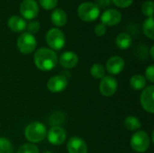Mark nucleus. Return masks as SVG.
<instances>
[{
  "instance_id": "20e7f679",
  "label": "nucleus",
  "mask_w": 154,
  "mask_h": 153,
  "mask_svg": "<svg viewBox=\"0 0 154 153\" xmlns=\"http://www.w3.org/2000/svg\"><path fill=\"white\" fill-rule=\"evenodd\" d=\"M100 14L99 6L91 2L82 3L78 8V14L79 18L85 22L95 21Z\"/></svg>"
},
{
  "instance_id": "393cba45",
  "label": "nucleus",
  "mask_w": 154,
  "mask_h": 153,
  "mask_svg": "<svg viewBox=\"0 0 154 153\" xmlns=\"http://www.w3.org/2000/svg\"><path fill=\"white\" fill-rule=\"evenodd\" d=\"M39 149L32 143L23 144L17 151V153H39Z\"/></svg>"
},
{
  "instance_id": "dca6fc26",
  "label": "nucleus",
  "mask_w": 154,
  "mask_h": 153,
  "mask_svg": "<svg viewBox=\"0 0 154 153\" xmlns=\"http://www.w3.org/2000/svg\"><path fill=\"white\" fill-rule=\"evenodd\" d=\"M8 27L15 32H23L26 28V23L23 18L17 16V15H13L8 19Z\"/></svg>"
},
{
  "instance_id": "72a5a7b5",
  "label": "nucleus",
  "mask_w": 154,
  "mask_h": 153,
  "mask_svg": "<svg viewBox=\"0 0 154 153\" xmlns=\"http://www.w3.org/2000/svg\"><path fill=\"white\" fill-rule=\"evenodd\" d=\"M43 153H52V152H51V151H45V152H43Z\"/></svg>"
},
{
  "instance_id": "b1692460",
  "label": "nucleus",
  "mask_w": 154,
  "mask_h": 153,
  "mask_svg": "<svg viewBox=\"0 0 154 153\" xmlns=\"http://www.w3.org/2000/svg\"><path fill=\"white\" fill-rule=\"evenodd\" d=\"M64 119H65V116L61 112H55V113H53V115L51 116H50L49 123L51 125L59 126L60 124H61L64 122Z\"/></svg>"
},
{
  "instance_id": "412c9836",
  "label": "nucleus",
  "mask_w": 154,
  "mask_h": 153,
  "mask_svg": "<svg viewBox=\"0 0 154 153\" xmlns=\"http://www.w3.org/2000/svg\"><path fill=\"white\" fill-rule=\"evenodd\" d=\"M90 74L94 78L102 79L105 77L106 69H105V68H104V66L102 64L95 63V64L92 65V67L90 69Z\"/></svg>"
},
{
  "instance_id": "4468645a",
  "label": "nucleus",
  "mask_w": 154,
  "mask_h": 153,
  "mask_svg": "<svg viewBox=\"0 0 154 153\" xmlns=\"http://www.w3.org/2000/svg\"><path fill=\"white\" fill-rule=\"evenodd\" d=\"M121 19V13L116 9H108L101 15V22L105 26H115L120 23Z\"/></svg>"
},
{
  "instance_id": "9b49d317",
  "label": "nucleus",
  "mask_w": 154,
  "mask_h": 153,
  "mask_svg": "<svg viewBox=\"0 0 154 153\" xmlns=\"http://www.w3.org/2000/svg\"><path fill=\"white\" fill-rule=\"evenodd\" d=\"M68 86V79L65 76L56 75L51 77L47 82L48 89L52 93H60Z\"/></svg>"
},
{
  "instance_id": "f8f14e48",
  "label": "nucleus",
  "mask_w": 154,
  "mask_h": 153,
  "mask_svg": "<svg viewBox=\"0 0 154 153\" xmlns=\"http://www.w3.org/2000/svg\"><path fill=\"white\" fill-rule=\"evenodd\" d=\"M67 150L69 153H88V145L81 137L73 136L68 141Z\"/></svg>"
},
{
  "instance_id": "2eb2a0df",
  "label": "nucleus",
  "mask_w": 154,
  "mask_h": 153,
  "mask_svg": "<svg viewBox=\"0 0 154 153\" xmlns=\"http://www.w3.org/2000/svg\"><path fill=\"white\" fill-rule=\"evenodd\" d=\"M79 62L78 55L73 51H66L60 55V64L65 69H73Z\"/></svg>"
},
{
  "instance_id": "7ed1b4c3",
  "label": "nucleus",
  "mask_w": 154,
  "mask_h": 153,
  "mask_svg": "<svg viewBox=\"0 0 154 153\" xmlns=\"http://www.w3.org/2000/svg\"><path fill=\"white\" fill-rule=\"evenodd\" d=\"M151 144L149 134L144 131H136L130 140L132 149L136 152H145Z\"/></svg>"
},
{
  "instance_id": "473e14b6",
  "label": "nucleus",
  "mask_w": 154,
  "mask_h": 153,
  "mask_svg": "<svg viewBox=\"0 0 154 153\" xmlns=\"http://www.w3.org/2000/svg\"><path fill=\"white\" fill-rule=\"evenodd\" d=\"M151 57H152V59L153 60L154 59V47L153 46H152V48H151Z\"/></svg>"
},
{
  "instance_id": "a878e982",
  "label": "nucleus",
  "mask_w": 154,
  "mask_h": 153,
  "mask_svg": "<svg viewBox=\"0 0 154 153\" xmlns=\"http://www.w3.org/2000/svg\"><path fill=\"white\" fill-rule=\"evenodd\" d=\"M142 11L145 15L152 17L153 14V2L152 1L144 2L143 4V6H142Z\"/></svg>"
},
{
  "instance_id": "9d476101",
  "label": "nucleus",
  "mask_w": 154,
  "mask_h": 153,
  "mask_svg": "<svg viewBox=\"0 0 154 153\" xmlns=\"http://www.w3.org/2000/svg\"><path fill=\"white\" fill-rule=\"evenodd\" d=\"M66 132L60 126H53L47 132V138L50 143L55 146L62 144L66 141Z\"/></svg>"
},
{
  "instance_id": "2f4dec72",
  "label": "nucleus",
  "mask_w": 154,
  "mask_h": 153,
  "mask_svg": "<svg viewBox=\"0 0 154 153\" xmlns=\"http://www.w3.org/2000/svg\"><path fill=\"white\" fill-rule=\"evenodd\" d=\"M110 1H111V0H97V4H98L101 7L108 6L109 4H110Z\"/></svg>"
},
{
  "instance_id": "6ab92c4d",
  "label": "nucleus",
  "mask_w": 154,
  "mask_h": 153,
  "mask_svg": "<svg viewBox=\"0 0 154 153\" xmlns=\"http://www.w3.org/2000/svg\"><path fill=\"white\" fill-rule=\"evenodd\" d=\"M132 42H133L132 37L128 33H125V32L120 33L116 37V43L117 47L120 48L121 50H126L130 48L132 45Z\"/></svg>"
},
{
  "instance_id": "ddd939ff",
  "label": "nucleus",
  "mask_w": 154,
  "mask_h": 153,
  "mask_svg": "<svg viewBox=\"0 0 154 153\" xmlns=\"http://www.w3.org/2000/svg\"><path fill=\"white\" fill-rule=\"evenodd\" d=\"M125 62L120 56H113L106 62V70L110 75H118L125 69Z\"/></svg>"
},
{
  "instance_id": "4be33fe9",
  "label": "nucleus",
  "mask_w": 154,
  "mask_h": 153,
  "mask_svg": "<svg viewBox=\"0 0 154 153\" xmlns=\"http://www.w3.org/2000/svg\"><path fill=\"white\" fill-rule=\"evenodd\" d=\"M143 32L144 34L150 38L151 40H153L154 38V31H153V17H149L148 19H146L143 23Z\"/></svg>"
},
{
  "instance_id": "f3484780",
  "label": "nucleus",
  "mask_w": 154,
  "mask_h": 153,
  "mask_svg": "<svg viewBox=\"0 0 154 153\" xmlns=\"http://www.w3.org/2000/svg\"><path fill=\"white\" fill-rule=\"evenodd\" d=\"M51 22L53 23V24H55L56 26H59V27L64 26L68 20L67 14L62 9L54 10L51 15Z\"/></svg>"
},
{
  "instance_id": "423d86ee",
  "label": "nucleus",
  "mask_w": 154,
  "mask_h": 153,
  "mask_svg": "<svg viewBox=\"0 0 154 153\" xmlns=\"http://www.w3.org/2000/svg\"><path fill=\"white\" fill-rule=\"evenodd\" d=\"M37 42L33 34L30 32L22 33L17 40V47L19 50L23 54L32 53L36 48Z\"/></svg>"
},
{
  "instance_id": "a211bd4d",
  "label": "nucleus",
  "mask_w": 154,
  "mask_h": 153,
  "mask_svg": "<svg viewBox=\"0 0 154 153\" xmlns=\"http://www.w3.org/2000/svg\"><path fill=\"white\" fill-rule=\"evenodd\" d=\"M146 78L144 76L136 74L130 78V87L134 90H142L146 86Z\"/></svg>"
},
{
  "instance_id": "c85d7f7f",
  "label": "nucleus",
  "mask_w": 154,
  "mask_h": 153,
  "mask_svg": "<svg viewBox=\"0 0 154 153\" xmlns=\"http://www.w3.org/2000/svg\"><path fill=\"white\" fill-rule=\"evenodd\" d=\"M112 1L116 6L121 8H125L130 6L134 0H112Z\"/></svg>"
},
{
  "instance_id": "1a4fd4ad",
  "label": "nucleus",
  "mask_w": 154,
  "mask_h": 153,
  "mask_svg": "<svg viewBox=\"0 0 154 153\" xmlns=\"http://www.w3.org/2000/svg\"><path fill=\"white\" fill-rule=\"evenodd\" d=\"M153 95L154 87L152 85L147 87H144L143 91L142 92L141 98H140L143 108L150 114L154 113Z\"/></svg>"
},
{
  "instance_id": "cd10ccee",
  "label": "nucleus",
  "mask_w": 154,
  "mask_h": 153,
  "mask_svg": "<svg viewBox=\"0 0 154 153\" xmlns=\"http://www.w3.org/2000/svg\"><path fill=\"white\" fill-rule=\"evenodd\" d=\"M145 78L148 79L151 83L154 82V66L150 65L145 70Z\"/></svg>"
},
{
  "instance_id": "0eeeda50",
  "label": "nucleus",
  "mask_w": 154,
  "mask_h": 153,
  "mask_svg": "<svg viewBox=\"0 0 154 153\" xmlns=\"http://www.w3.org/2000/svg\"><path fill=\"white\" fill-rule=\"evenodd\" d=\"M118 87V84L116 79L112 76L104 77L99 84V91L100 93L106 97L112 96L115 95Z\"/></svg>"
},
{
  "instance_id": "c756f323",
  "label": "nucleus",
  "mask_w": 154,
  "mask_h": 153,
  "mask_svg": "<svg viewBox=\"0 0 154 153\" xmlns=\"http://www.w3.org/2000/svg\"><path fill=\"white\" fill-rule=\"evenodd\" d=\"M27 28H28V31L30 33H32V34L36 33L40 30V23L36 21H32L28 24Z\"/></svg>"
},
{
  "instance_id": "f257e3e1",
  "label": "nucleus",
  "mask_w": 154,
  "mask_h": 153,
  "mask_svg": "<svg viewBox=\"0 0 154 153\" xmlns=\"http://www.w3.org/2000/svg\"><path fill=\"white\" fill-rule=\"evenodd\" d=\"M34 64L42 71H50L58 63V56L54 50L47 48H41L34 54Z\"/></svg>"
},
{
  "instance_id": "6e6552de",
  "label": "nucleus",
  "mask_w": 154,
  "mask_h": 153,
  "mask_svg": "<svg viewBox=\"0 0 154 153\" xmlns=\"http://www.w3.org/2000/svg\"><path fill=\"white\" fill-rule=\"evenodd\" d=\"M20 12L23 18L31 20L35 18L39 13V6L34 0H23L20 5Z\"/></svg>"
},
{
  "instance_id": "5701e85b",
  "label": "nucleus",
  "mask_w": 154,
  "mask_h": 153,
  "mask_svg": "<svg viewBox=\"0 0 154 153\" xmlns=\"http://www.w3.org/2000/svg\"><path fill=\"white\" fill-rule=\"evenodd\" d=\"M0 153H14L13 144L5 137H0Z\"/></svg>"
},
{
  "instance_id": "aec40b11",
  "label": "nucleus",
  "mask_w": 154,
  "mask_h": 153,
  "mask_svg": "<svg viewBox=\"0 0 154 153\" xmlns=\"http://www.w3.org/2000/svg\"><path fill=\"white\" fill-rule=\"evenodd\" d=\"M125 126L128 131L136 132L141 128L142 124H141V121L137 117L129 115L125 119Z\"/></svg>"
},
{
  "instance_id": "f03ea898",
  "label": "nucleus",
  "mask_w": 154,
  "mask_h": 153,
  "mask_svg": "<svg viewBox=\"0 0 154 153\" xmlns=\"http://www.w3.org/2000/svg\"><path fill=\"white\" fill-rule=\"evenodd\" d=\"M46 126L41 122H33L29 124L24 131L25 138L32 143L42 142L47 136Z\"/></svg>"
},
{
  "instance_id": "39448f33",
  "label": "nucleus",
  "mask_w": 154,
  "mask_h": 153,
  "mask_svg": "<svg viewBox=\"0 0 154 153\" xmlns=\"http://www.w3.org/2000/svg\"><path fill=\"white\" fill-rule=\"evenodd\" d=\"M46 41L52 50H60L65 46L66 39L60 29L52 28L46 34Z\"/></svg>"
},
{
  "instance_id": "bb28decb",
  "label": "nucleus",
  "mask_w": 154,
  "mask_h": 153,
  "mask_svg": "<svg viewBox=\"0 0 154 153\" xmlns=\"http://www.w3.org/2000/svg\"><path fill=\"white\" fill-rule=\"evenodd\" d=\"M39 2L40 5L46 10L53 9L58 4V0H39Z\"/></svg>"
},
{
  "instance_id": "7c9ffc66",
  "label": "nucleus",
  "mask_w": 154,
  "mask_h": 153,
  "mask_svg": "<svg viewBox=\"0 0 154 153\" xmlns=\"http://www.w3.org/2000/svg\"><path fill=\"white\" fill-rule=\"evenodd\" d=\"M94 31H95L96 35H97V36H103V35H105V33L106 32V26L103 23H99V24H97L95 27V30Z\"/></svg>"
}]
</instances>
